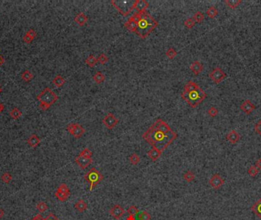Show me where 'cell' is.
Masks as SVG:
<instances>
[{
  "label": "cell",
  "mask_w": 261,
  "mask_h": 220,
  "mask_svg": "<svg viewBox=\"0 0 261 220\" xmlns=\"http://www.w3.org/2000/svg\"><path fill=\"white\" fill-rule=\"evenodd\" d=\"M177 136V132L172 130L163 120L159 118L142 135V138L153 148L163 152Z\"/></svg>",
  "instance_id": "obj_1"
},
{
  "label": "cell",
  "mask_w": 261,
  "mask_h": 220,
  "mask_svg": "<svg viewBox=\"0 0 261 220\" xmlns=\"http://www.w3.org/2000/svg\"><path fill=\"white\" fill-rule=\"evenodd\" d=\"M206 96V93L200 87H198L194 91L189 92V93L182 92L181 94V97L182 99L185 100L192 108L197 107L202 101L205 100Z\"/></svg>",
  "instance_id": "obj_4"
},
{
  "label": "cell",
  "mask_w": 261,
  "mask_h": 220,
  "mask_svg": "<svg viewBox=\"0 0 261 220\" xmlns=\"http://www.w3.org/2000/svg\"><path fill=\"white\" fill-rule=\"evenodd\" d=\"M149 3L146 0H135L134 4V9L136 10V12H146V9L148 8Z\"/></svg>",
  "instance_id": "obj_13"
},
{
  "label": "cell",
  "mask_w": 261,
  "mask_h": 220,
  "mask_svg": "<svg viewBox=\"0 0 261 220\" xmlns=\"http://www.w3.org/2000/svg\"><path fill=\"white\" fill-rule=\"evenodd\" d=\"M4 214H5V212H4V211H3V209L2 208H0V219H1L3 216H4Z\"/></svg>",
  "instance_id": "obj_52"
},
{
  "label": "cell",
  "mask_w": 261,
  "mask_h": 220,
  "mask_svg": "<svg viewBox=\"0 0 261 220\" xmlns=\"http://www.w3.org/2000/svg\"><path fill=\"white\" fill-rule=\"evenodd\" d=\"M195 178H196L195 174L193 173V172H192L190 171H188L183 174V179L188 183H190L192 181H193V180H195Z\"/></svg>",
  "instance_id": "obj_32"
},
{
  "label": "cell",
  "mask_w": 261,
  "mask_h": 220,
  "mask_svg": "<svg viewBox=\"0 0 261 220\" xmlns=\"http://www.w3.org/2000/svg\"><path fill=\"white\" fill-rule=\"evenodd\" d=\"M33 74L28 70H25L22 74H21V78H22V80L24 82L26 83L30 82V81L33 79Z\"/></svg>",
  "instance_id": "obj_26"
},
{
  "label": "cell",
  "mask_w": 261,
  "mask_h": 220,
  "mask_svg": "<svg viewBox=\"0 0 261 220\" xmlns=\"http://www.w3.org/2000/svg\"><path fill=\"white\" fill-rule=\"evenodd\" d=\"M254 130L261 137V119L256 123V125H254Z\"/></svg>",
  "instance_id": "obj_47"
},
{
  "label": "cell",
  "mask_w": 261,
  "mask_h": 220,
  "mask_svg": "<svg viewBox=\"0 0 261 220\" xmlns=\"http://www.w3.org/2000/svg\"><path fill=\"white\" fill-rule=\"evenodd\" d=\"M37 33L36 31L34 29H29L27 32L25 33V35L23 36V41L25 42L26 44H30L35 40V38H36Z\"/></svg>",
  "instance_id": "obj_16"
},
{
  "label": "cell",
  "mask_w": 261,
  "mask_h": 220,
  "mask_svg": "<svg viewBox=\"0 0 261 220\" xmlns=\"http://www.w3.org/2000/svg\"><path fill=\"white\" fill-rule=\"evenodd\" d=\"M161 154H162V151H160L155 148H152L148 152H147V156H148L153 161H156L160 157Z\"/></svg>",
  "instance_id": "obj_21"
},
{
  "label": "cell",
  "mask_w": 261,
  "mask_h": 220,
  "mask_svg": "<svg viewBox=\"0 0 261 220\" xmlns=\"http://www.w3.org/2000/svg\"><path fill=\"white\" fill-rule=\"evenodd\" d=\"M226 139L228 140L230 143L231 144H236L240 140V135L236 132L234 129L231 131L226 135Z\"/></svg>",
  "instance_id": "obj_19"
},
{
  "label": "cell",
  "mask_w": 261,
  "mask_h": 220,
  "mask_svg": "<svg viewBox=\"0 0 261 220\" xmlns=\"http://www.w3.org/2000/svg\"><path fill=\"white\" fill-rule=\"evenodd\" d=\"M224 184H225V180H223L218 173H215V174L213 175L211 177L210 180H209V184L211 185V187L215 190L219 189Z\"/></svg>",
  "instance_id": "obj_11"
},
{
  "label": "cell",
  "mask_w": 261,
  "mask_h": 220,
  "mask_svg": "<svg viewBox=\"0 0 261 220\" xmlns=\"http://www.w3.org/2000/svg\"><path fill=\"white\" fill-rule=\"evenodd\" d=\"M198 87H199V86H198L197 83L193 82V81H192V80H189V82H188L185 86H184L183 92H186V93H189V92L194 91V90H197Z\"/></svg>",
  "instance_id": "obj_23"
},
{
  "label": "cell",
  "mask_w": 261,
  "mask_h": 220,
  "mask_svg": "<svg viewBox=\"0 0 261 220\" xmlns=\"http://www.w3.org/2000/svg\"><path fill=\"white\" fill-rule=\"evenodd\" d=\"M36 208L38 209V210L40 212H44L48 207H47V205L44 202H40V203H38L36 205Z\"/></svg>",
  "instance_id": "obj_42"
},
{
  "label": "cell",
  "mask_w": 261,
  "mask_h": 220,
  "mask_svg": "<svg viewBox=\"0 0 261 220\" xmlns=\"http://www.w3.org/2000/svg\"><path fill=\"white\" fill-rule=\"evenodd\" d=\"M135 1V0H134ZM134 1H126V0H122V1H116V0H111V4L118 10V12L124 16H127L131 12L134 10Z\"/></svg>",
  "instance_id": "obj_6"
},
{
  "label": "cell",
  "mask_w": 261,
  "mask_h": 220,
  "mask_svg": "<svg viewBox=\"0 0 261 220\" xmlns=\"http://www.w3.org/2000/svg\"><path fill=\"white\" fill-rule=\"evenodd\" d=\"M128 213L130 216H133V217H135L137 214L138 213V209L135 206H131L128 209Z\"/></svg>",
  "instance_id": "obj_43"
},
{
  "label": "cell",
  "mask_w": 261,
  "mask_h": 220,
  "mask_svg": "<svg viewBox=\"0 0 261 220\" xmlns=\"http://www.w3.org/2000/svg\"><path fill=\"white\" fill-rule=\"evenodd\" d=\"M109 58L107 57V55L105 54H101L98 57V58H97V61L100 64L102 65H104L106 64V63H107L108 61H109Z\"/></svg>",
  "instance_id": "obj_39"
},
{
  "label": "cell",
  "mask_w": 261,
  "mask_h": 220,
  "mask_svg": "<svg viewBox=\"0 0 261 220\" xmlns=\"http://www.w3.org/2000/svg\"><path fill=\"white\" fill-rule=\"evenodd\" d=\"M79 155L83 156V157H88V158H92L93 152H92L88 148H86L82 151L80 152V154H79Z\"/></svg>",
  "instance_id": "obj_41"
},
{
  "label": "cell",
  "mask_w": 261,
  "mask_h": 220,
  "mask_svg": "<svg viewBox=\"0 0 261 220\" xmlns=\"http://www.w3.org/2000/svg\"><path fill=\"white\" fill-rule=\"evenodd\" d=\"M109 212L110 215H111L114 219H119L123 216V215L125 214V209H123V207H122V206L116 204V205L113 206L111 207Z\"/></svg>",
  "instance_id": "obj_10"
},
{
  "label": "cell",
  "mask_w": 261,
  "mask_h": 220,
  "mask_svg": "<svg viewBox=\"0 0 261 220\" xmlns=\"http://www.w3.org/2000/svg\"><path fill=\"white\" fill-rule=\"evenodd\" d=\"M250 209L253 211V213L256 214V216H258L261 219V198L252 206Z\"/></svg>",
  "instance_id": "obj_22"
},
{
  "label": "cell",
  "mask_w": 261,
  "mask_h": 220,
  "mask_svg": "<svg viewBox=\"0 0 261 220\" xmlns=\"http://www.w3.org/2000/svg\"><path fill=\"white\" fill-rule=\"evenodd\" d=\"M1 180H3V182L5 183V184H8L12 181V176L8 173V172H6V173H4L1 176Z\"/></svg>",
  "instance_id": "obj_35"
},
{
  "label": "cell",
  "mask_w": 261,
  "mask_h": 220,
  "mask_svg": "<svg viewBox=\"0 0 261 220\" xmlns=\"http://www.w3.org/2000/svg\"><path fill=\"white\" fill-rule=\"evenodd\" d=\"M177 54H178V53L176 51L175 49L172 48V47L168 49L167 51L166 52V57H167L168 58H170V59H173V58H175L177 56Z\"/></svg>",
  "instance_id": "obj_40"
},
{
  "label": "cell",
  "mask_w": 261,
  "mask_h": 220,
  "mask_svg": "<svg viewBox=\"0 0 261 220\" xmlns=\"http://www.w3.org/2000/svg\"><path fill=\"white\" fill-rule=\"evenodd\" d=\"M75 162L82 169H86V168H88V166H90L93 163V159L79 155L78 157H75Z\"/></svg>",
  "instance_id": "obj_12"
},
{
  "label": "cell",
  "mask_w": 261,
  "mask_h": 220,
  "mask_svg": "<svg viewBox=\"0 0 261 220\" xmlns=\"http://www.w3.org/2000/svg\"><path fill=\"white\" fill-rule=\"evenodd\" d=\"M209 77L216 84H218L225 80V78L226 77V74H225V72L221 70L219 67H215L214 70H212V72L209 74Z\"/></svg>",
  "instance_id": "obj_9"
},
{
  "label": "cell",
  "mask_w": 261,
  "mask_h": 220,
  "mask_svg": "<svg viewBox=\"0 0 261 220\" xmlns=\"http://www.w3.org/2000/svg\"><path fill=\"white\" fill-rule=\"evenodd\" d=\"M225 3L231 9H235L242 3V0H225Z\"/></svg>",
  "instance_id": "obj_27"
},
{
  "label": "cell",
  "mask_w": 261,
  "mask_h": 220,
  "mask_svg": "<svg viewBox=\"0 0 261 220\" xmlns=\"http://www.w3.org/2000/svg\"><path fill=\"white\" fill-rule=\"evenodd\" d=\"M184 25L187 28H189V29H192L196 25V22H195V21L193 19H187L184 22Z\"/></svg>",
  "instance_id": "obj_44"
},
{
  "label": "cell",
  "mask_w": 261,
  "mask_h": 220,
  "mask_svg": "<svg viewBox=\"0 0 261 220\" xmlns=\"http://www.w3.org/2000/svg\"><path fill=\"white\" fill-rule=\"evenodd\" d=\"M218 110L216 109L215 107H214V106H212V107L209 108V109L208 110V114L211 117H215L216 116L218 115Z\"/></svg>",
  "instance_id": "obj_46"
},
{
  "label": "cell",
  "mask_w": 261,
  "mask_h": 220,
  "mask_svg": "<svg viewBox=\"0 0 261 220\" xmlns=\"http://www.w3.org/2000/svg\"><path fill=\"white\" fill-rule=\"evenodd\" d=\"M125 27L128 30L131 32H134L135 33L137 30V20L135 17L134 16V15H131V16L128 19V21L125 22Z\"/></svg>",
  "instance_id": "obj_15"
},
{
  "label": "cell",
  "mask_w": 261,
  "mask_h": 220,
  "mask_svg": "<svg viewBox=\"0 0 261 220\" xmlns=\"http://www.w3.org/2000/svg\"><path fill=\"white\" fill-rule=\"evenodd\" d=\"M189 69L195 75H198L203 70V65L201 62L196 61L193 62V63L189 67Z\"/></svg>",
  "instance_id": "obj_18"
},
{
  "label": "cell",
  "mask_w": 261,
  "mask_h": 220,
  "mask_svg": "<svg viewBox=\"0 0 261 220\" xmlns=\"http://www.w3.org/2000/svg\"><path fill=\"white\" fill-rule=\"evenodd\" d=\"M27 143L31 148H36L37 146H38V145H40L41 139L37 135L33 134L30 136V138H28Z\"/></svg>",
  "instance_id": "obj_20"
},
{
  "label": "cell",
  "mask_w": 261,
  "mask_h": 220,
  "mask_svg": "<svg viewBox=\"0 0 261 220\" xmlns=\"http://www.w3.org/2000/svg\"><path fill=\"white\" fill-rule=\"evenodd\" d=\"M74 207H75L76 210H78L80 212H83L87 209V204L83 200H79V201L74 205Z\"/></svg>",
  "instance_id": "obj_28"
},
{
  "label": "cell",
  "mask_w": 261,
  "mask_h": 220,
  "mask_svg": "<svg viewBox=\"0 0 261 220\" xmlns=\"http://www.w3.org/2000/svg\"><path fill=\"white\" fill-rule=\"evenodd\" d=\"M36 98L40 103L39 108L46 111L58 100V96L51 88L46 87L37 96Z\"/></svg>",
  "instance_id": "obj_3"
},
{
  "label": "cell",
  "mask_w": 261,
  "mask_h": 220,
  "mask_svg": "<svg viewBox=\"0 0 261 220\" xmlns=\"http://www.w3.org/2000/svg\"><path fill=\"white\" fill-rule=\"evenodd\" d=\"M4 105L1 102H0V114H1L3 112V110H4Z\"/></svg>",
  "instance_id": "obj_51"
},
{
  "label": "cell",
  "mask_w": 261,
  "mask_h": 220,
  "mask_svg": "<svg viewBox=\"0 0 261 220\" xmlns=\"http://www.w3.org/2000/svg\"><path fill=\"white\" fill-rule=\"evenodd\" d=\"M241 109L242 110L244 113H246L247 115H250L253 112V110L256 109L255 106L250 101L249 99H247L244 102H242L241 105Z\"/></svg>",
  "instance_id": "obj_14"
},
{
  "label": "cell",
  "mask_w": 261,
  "mask_h": 220,
  "mask_svg": "<svg viewBox=\"0 0 261 220\" xmlns=\"http://www.w3.org/2000/svg\"><path fill=\"white\" fill-rule=\"evenodd\" d=\"M74 22L77 23L79 26H83L88 22V17L84 12H79L74 18Z\"/></svg>",
  "instance_id": "obj_17"
},
{
  "label": "cell",
  "mask_w": 261,
  "mask_h": 220,
  "mask_svg": "<svg viewBox=\"0 0 261 220\" xmlns=\"http://www.w3.org/2000/svg\"><path fill=\"white\" fill-rule=\"evenodd\" d=\"M126 220H135V218L134 217H133V216H128L127 217V219H126Z\"/></svg>",
  "instance_id": "obj_54"
},
{
  "label": "cell",
  "mask_w": 261,
  "mask_h": 220,
  "mask_svg": "<svg viewBox=\"0 0 261 220\" xmlns=\"http://www.w3.org/2000/svg\"><path fill=\"white\" fill-rule=\"evenodd\" d=\"M204 19H205V16H204L203 13H202L201 12H196L193 17V19L195 21V22L196 23L202 22V21L204 20Z\"/></svg>",
  "instance_id": "obj_33"
},
{
  "label": "cell",
  "mask_w": 261,
  "mask_h": 220,
  "mask_svg": "<svg viewBox=\"0 0 261 220\" xmlns=\"http://www.w3.org/2000/svg\"><path fill=\"white\" fill-rule=\"evenodd\" d=\"M4 62H5V61H4V59H3V57L1 56V55H0V67L2 66V65L3 64V63H4Z\"/></svg>",
  "instance_id": "obj_53"
},
{
  "label": "cell",
  "mask_w": 261,
  "mask_h": 220,
  "mask_svg": "<svg viewBox=\"0 0 261 220\" xmlns=\"http://www.w3.org/2000/svg\"><path fill=\"white\" fill-rule=\"evenodd\" d=\"M85 62H86V63L89 67H94V66L98 63V61H97V58H95L93 55L91 54L85 60Z\"/></svg>",
  "instance_id": "obj_30"
},
{
  "label": "cell",
  "mask_w": 261,
  "mask_h": 220,
  "mask_svg": "<svg viewBox=\"0 0 261 220\" xmlns=\"http://www.w3.org/2000/svg\"><path fill=\"white\" fill-rule=\"evenodd\" d=\"M118 122H119L118 118L111 113H108V114L104 117L103 119H102V123H103V125L107 128L108 129H109V130L114 129L117 125V124L118 123Z\"/></svg>",
  "instance_id": "obj_8"
},
{
  "label": "cell",
  "mask_w": 261,
  "mask_h": 220,
  "mask_svg": "<svg viewBox=\"0 0 261 220\" xmlns=\"http://www.w3.org/2000/svg\"><path fill=\"white\" fill-rule=\"evenodd\" d=\"M151 217L150 215L147 212V211H143L139 215V219L140 220H150Z\"/></svg>",
  "instance_id": "obj_45"
},
{
  "label": "cell",
  "mask_w": 261,
  "mask_h": 220,
  "mask_svg": "<svg viewBox=\"0 0 261 220\" xmlns=\"http://www.w3.org/2000/svg\"><path fill=\"white\" fill-rule=\"evenodd\" d=\"M93 79L94 80L95 83H98V84H100V83H103L106 80V76L102 74V72H96L95 74V75L93 77Z\"/></svg>",
  "instance_id": "obj_29"
},
{
  "label": "cell",
  "mask_w": 261,
  "mask_h": 220,
  "mask_svg": "<svg viewBox=\"0 0 261 220\" xmlns=\"http://www.w3.org/2000/svg\"><path fill=\"white\" fill-rule=\"evenodd\" d=\"M3 93V88H2V86H0V94Z\"/></svg>",
  "instance_id": "obj_55"
},
{
  "label": "cell",
  "mask_w": 261,
  "mask_h": 220,
  "mask_svg": "<svg viewBox=\"0 0 261 220\" xmlns=\"http://www.w3.org/2000/svg\"><path fill=\"white\" fill-rule=\"evenodd\" d=\"M84 179L86 182H88L90 184V191L92 192L93 190V189L96 187L97 185L100 183L102 180H103L104 177L103 175H102L100 173L98 170H96V168L94 167V168H91L90 170V171H88L86 174L84 175Z\"/></svg>",
  "instance_id": "obj_5"
},
{
  "label": "cell",
  "mask_w": 261,
  "mask_h": 220,
  "mask_svg": "<svg viewBox=\"0 0 261 220\" xmlns=\"http://www.w3.org/2000/svg\"><path fill=\"white\" fill-rule=\"evenodd\" d=\"M206 14L208 16H209V18H211V19H215V18L218 15V12L215 7L210 6L209 8H208Z\"/></svg>",
  "instance_id": "obj_31"
},
{
  "label": "cell",
  "mask_w": 261,
  "mask_h": 220,
  "mask_svg": "<svg viewBox=\"0 0 261 220\" xmlns=\"http://www.w3.org/2000/svg\"><path fill=\"white\" fill-rule=\"evenodd\" d=\"M55 196H56V198L57 199V200H59L60 201H61V202L66 201V200H67L69 197L68 196H67V195H65L64 193H61L60 191L57 190L56 193H55Z\"/></svg>",
  "instance_id": "obj_38"
},
{
  "label": "cell",
  "mask_w": 261,
  "mask_h": 220,
  "mask_svg": "<svg viewBox=\"0 0 261 220\" xmlns=\"http://www.w3.org/2000/svg\"><path fill=\"white\" fill-rule=\"evenodd\" d=\"M129 161H130L131 164H132L133 165H137L140 162L141 158H140V157L138 156V154H137L136 153H133L130 157H129Z\"/></svg>",
  "instance_id": "obj_34"
},
{
  "label": "cell",
  "mask_w": 261,
  "mask_h": 220,
  "mask_svg": "<svg viewBox=\"0 0 261 220\" xmlns=\"http://www.w3.org/2000/svg\"><path fill=\"white\" fill-rule=\"evenodd\" d=\"M57 190L60 191V192H61V193H64V194L67 195V196H70V189H69V188H68V187H67V184H62L61 185H60V187L57 188Z\"/></svg>",
  "instance_id": "obj_36"
},
{
  "label": "cell",
  "mask_w": 261,
  "mask_h": 220,
  "mask_svg": "<svg viewBox=\"0 0 261 220\" xmlns=\"http://www.w3.org/2000/svg\"><path fill=\"white\" fill-rule=\"evenodd\" d=\"M134 16L135 17L138 25L135 33L142 39L147 38L158 26L157 21L147 12H134Z\"/></svg>",
  "instance_id": "obj_2"
},
{
  "label": "cell",
  "mask_w": 261,
  "mask_h": 220,
  "mask_svg": "<svg viewBox=\"0 0 261 220\" xmlns=\"http://www.w3.org/2000/svg\"><path fill=\"white\" fill-rule=\"evenodd\" d=\"M22 116V113L21 112V110L19 109H18V108L16 107L13 108V109L9 112V116L14 120L19 119Z\"/></svg>",
  "instance_id": "obj_25"
},
{
  "label": "cell",
  "mask_w": 261,
  "mask_h": 220,
  "mask_svg": "<svg viewBox=\"0 0 261 220\" xmlns=\"http://www.w3.org/2000/svg\"><path fill=\"white\" fill-rule=\"evenodd\" d=\"M52 83H53V84L54 85V86H57V87L60 88V87H61V86H63V85H64V83H66V80L63 77H62V76L57 75L56 77H55L54 79H53Z\"/></svg>",
  "instance_id": "obj_24"
},
{
  "label": "cell",
  "mask_w": 261,
  "mask_h": 220,
  "mask_svg": "<svg viewBox=\"0 0 261 220\" xmlns=\"http://www.w3.org/2000/svg\"><path fill=\"white\" fill-rule=\"evenodd\" d=\"M255 166L257 167V168L259 169V171H261V157L260 159H258L257 161V162H256V164Z\"/></svg>",
  "instance_id": "obj_50"
},
{
  "label": "cell",
  "mask_w": 261,
  "mask_h": 220,
  "mask_svg": "<svg viewBox=\"0 0 261 220\" xmlns=\"http://www.w3.org/2000/svg\"><path fill=\"white\" fill-rule=\"evenodd\" d=\"M44 220H60V219H58V218L54 214L50 213L48 216H47V217L44 219Z\"/></svg>",
  "instance_id": "obj_48"
},
{
  "label": "cell",
  "mask_w": 261,
  "mask_h": 220,
  "mask_svg": "<svg viewBox=\"0 0 261 220\" xmlns=\"http://www.w3.org/2000/svg\"><path fill=\"white\" fill-rule=\"evenodd\" d=\"M67 130L75 138H79L84 135L85 129L79 123H70L67 125Z\"/></svg>",
  "instance_id": "obj_7"
},
{
  "label": "cell",
  "mask_w": 261,
  "mask_h": 220,
  "mask_svg": "<svg viewBox=\"0 0 261 220\" xmlns=\"http://www.w3.org/2000/svg\"><path fill=\"white\" fill-rule=\"evenodd\" d=\"M31 220H44V218L42 217V216L41 214H38L35 217H33Z\"/></svg>",
  "instance_id": "obj_49"
},
{
  "label": "cell",
  "mask_w": 261,
  "mask_h": 220,
  "mask_svg": "<svg viewBox=\"0 0 261 220\" xmlns=\"http://www.w3.org/2000/svg\"><path fill=\"white\" fill-rule=\"evenodd\" d=\"M259 172H260V171H259L258 168H257V167L255 166V165H253V166H251L249 168V169H248L247 173L250 177H254L257 176V174H258Z\"/></svg>",
  "instance_id": "obj_37"
}]
</instances>
